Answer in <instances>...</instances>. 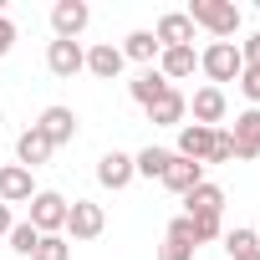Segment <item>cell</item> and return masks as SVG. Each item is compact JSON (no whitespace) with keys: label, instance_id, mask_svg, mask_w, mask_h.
<instances>
[{"label":"cell","instance_id":"1","mask_svg":"<svg viewBox=\"0 0 260 260\" xmlns=\"http://www.w3.org/2000/svg\"><path fill=\"white\" fill-rule=\"evenodd\" d=\"M184 16L194 21V31H209L214 41H230L240 31V6L235 0H189Z\"/></svg>","mask_w":260,"mask_h":260},{"label":"cell","instance_id":"2","mask_svg":"<svg viewBox=\"0 0 260 260\" xmlns=\"http://www.w3.org/2000/svg\"><path fill=\"white\" fill-rule=\"evenodd\" d=\"M199 72L209 77V87H224V82H240L245 72V56H240V41H209L199 51Z\"/></svg>","mask_w":260,"mask_h":260},{"label":"cell","instance_id":"3","mask_svg":"<svg viewBox=\"0 0 260 260\" xmlns=\"http://www.w3.org/2000/svg\"><path fill=\"white\" fill-rule=\"evenodd\" d=\"M102 230H107L102 204H92V199H72V204H67V230H61V235H72V240H97Z\"/></svg>","mask_w":260,"mask_h":260},{"label":"cell","instance_id":"4","mask_svg":"<svg viewBox=\"0 0 260 260\" xmlns=\"http://www.w3.org/2000/svg\"><path fill=\"white\" fill-rule=\"evenodd\" d=\"M31 224H36L41 235H61V230H67V199H61L56 189H36V199H31Z\"/></svg>","mask_w":260,"mask_h":260},{"label":"cell","instance_id":"5","mask_svg":"<svg viewBox=\"0 0 260 260\" xmlns=\"http://www.w3.org/2000/svg\"><path fill=\"white\" fill-rule=\"evenodd\" d=\"M87 21H92V6H87V0H56V6H51V31H56V41H77V36L87 31Z\"/></svg>","mask_w":260,"mask_h":260},{"label":"cell","instance_id":"6","mask_svg":"<svg viewBox=\"0 0 260 260\" xmlns=\"http://www.w3.org/2000/svg\"><path fill=\"white\" fill-rule=\"evenodd\" d=\"M46 72L61 77V82H72L77 72H87V51H82V41H51V46H46Z\"/></svg>","mask_w":260,"mask_h":260},{"label":"cell","instance_id":"7","mask_svg":"<svg viewBox=\"0 0 260 260\" xmlns=\"http://www.w3.org/2000/svg\"><path fill=\"white\" fill-rule=\"evenodd\" d=\"M230 143H235V158H260V107H245L230 127Z\"/></svg>","mask_w":260,"mask_h":260},{"label":"cell","instance_id":"8","mask_svg":"<svg viewBox=\"0 0 260 260\" xmlns=\"http://www.w3.org/2000/svg\"><path fill=\"white\" fill-rule=\"evenodd\" d=\"M189 112H194V122H199V127H219V122H224V112H230L224 87H199V92H194V102H189Z\"/></svg>","mask_w":260,"mask_h":260},{"label":"cell","instance_id":"9","mask_svg":"<svg viewBox=\"0 0 260 260\" xmlns=\"http://www.w3.org/2000/svg\"><path fill=\"white\" fill-rule=\"evenodd\" d=\"M31 199H36L31 169H21V164H0V204H31Z\"/></svg>","mask_w":260,"mask_h":260},{"label":"cell","instance_id":"10","mask_svg":"<svg viewBox=\"0 0 260 260\" xmlns=\"http://www.w3.org/2000/svg\"><path fill=\"white\" fill-rule=\"evenodd\" d=\"M36 127L46 133V143H51V148H61V143H72V138H77V112L56 102V107H46V112L36 117Z\"/></svg>","mask_w":260,"mask_h":260},{"label":"cell","instance_id":"11","mask_svg":"<svg viewBox=\"0 0 260 260\" xmlns=\"http://www.w3.org/2000/svg\"><path fill=\"white\" fill-rule=\"evenodd\" d=\"M133 179H138V174H133V153H117V148H112V153L97 158V184H102V189L117 194V189H127Z\"/></svg>","mask_w":260,"mask_h":260},{"label":"cell","instance_id":"12","mask_svg":"<svg viewBox=\"0 0 260 260\" xmlns=\"http://www.w3.org/2000/svg\"><path fill=\"white\" fill-rule=\"evenodd\" d=\"M199 184H204V164H194V158H179V153H174V158H169V169H164V189L184 199V194H189V189H199Z\"/></svg>","mask_w":260,"mask_h":260},{"label":"cell","instance_id":"13","mask_svg":"<svg viewBox=\"0 0 260 260\" xmlns=\"http://www.w3.org/2000/svg\"><path fill=\"white\" fill-rule=\"evenodd\" d=\"M194 250H199V240H194V224L179 214V219L169 224L164 245H158V260H194Z\"/></svg>","mask_w":260,"mask_h":260},{"label":"cell","instance_id":"14","mask_svg":"<svg viewBox=\"0 0 260 260\" xmlns=\"http://www.w3.org/2000/svg\"><path fill=\"white\" fill-rule=\"evenodd\" d=\"M153 41H158L164 51H169V46H194V21H189L184 11H169V16H158Z\"/></svg>","mask_w":260,"mask_h":260},{"label":"cell","instance_id":"15","mask_svg":"<svg viewBox=\"0 0 260 260\" xmlns=\"http://www.w3.org/2000/svg\"><path fill=\"white\" fill-rule=\"evenodd\" d=\"M194 67H199V51L194 46H169V51H158V77L174 87V82H184V77H194Z\"/></svg>","mask_w":260,"mask_h":260},{"label":"cell","instance_id":"16","mask_svg":"<svg viewBox=\"0 0 260 260\" xmlns=\"http://www.w3.org/2000/svg\"><path fill=\"white\" fill-rule=\"evenodd\" d=\"M184 117H189V97H184L179 87H169V92L148 107V122H153V127H184Z\"/></svg>","mask_w":260,"mask_h":260},{"label":"cell","instance_id":"17","mask_svg":"<svg viewBox=\"0 0 260 260\" xmlns=\"http://www.w3.org/2000/svg\"><path fill=\"white\" fill-rule=\"evenodd\" d=\"M51 153H56V148L46 143V133H41V127H36V122H31V127H26V133L16 138V164H21V169H41V164H46Z\"/></svg>","mask_w":260,"mask_h":260},{"label":"cell","instance_id":"18","mask_svg":"<svg viewBox=\"0 0 260 260\" xmlns=\"http://www.w3.org/2000/svg\"><path fill=\"white\" fill-rule=\"evenodd\" d=\"M209 148H214V127H199V122H184L179 127V158H194V164H204L209 158Z\"/></svg>","mask_w":260,"mask_h":260},{"label":"cell","instance_id":"19","mask_svg":"<svg viewBox=\"0 0 260 260\" xmlns=\"http://www.w3.org/2000/svg\"><path fill=\"white\" fill-rule=\"evenodd\" d=\"M87 72H92L97 82H117V77H122V51H117L112 41H97V46L87 51Z\"/></svg>","mask_w":260,"mask_h":260},{"label":"cell","instance_id":"20","mask_svg":"<svg viewBox=\"0 0 260 260\" xmlns=\"http://www.w3.org/2000/svg\"><path fill=\"white\" fill-rule=\"evenodd\" d=\"M164 92H169V82L158 77V67H143V72H138L133 82H127V97H133L138 107H153V102H158Z\"/></svg>","mask_w":260,"mask_h":260},{"label":"cell","instance_id":"21","mask_svg":"<svg viewBox=\"0 0 260 260\" xmlns=\"http://www.w3.org/2000/svg\"><path fill=\"white\" fill-rule=\"evenodd\" d=\"M184 214H224V189L204 179L199 189H189V194H184Z\"/></svg>","mask_w":260,"mask_h":260},{"label":"cell","instance_id":"22","mask_svg":"<svg viewBox=\"0 0 260 260\" xmlns=\"http://www.w3.org/2000/svg\"><path fill=\"white\" fill-rule=\"evenodd\" d=\"M117 51H122V61H143V67H153L164 46L153 41V31H127V41H122Z\"/></svg>","mask_w":260,"mask_h":260},{"label":"cell","instance_id":"23","mask_svg":"<svg viewBox=\"0 0 260 260\" xmlns=\"http://www.w3.org/2000/svg\"><path fill=\"white\" fill-rule=\"evenodd\" d=\"M169 158H174L169 148H153V143H148L143 153H133V174H138V179H164Z\"/></svg>","mask_w":260,"mask_h":260},{"label":"cell","instance_id":"24","mask_svg":"<svg viewBox=\"0 0 260 260\" xmlns=\"http://www.w3.org/2000/svg\"><path fill=\"white\" fill-rule=\"evenodd\" d=\"M6 240H11V250H16V255H26V260H31V255H36V245H41V230H36L31 219H16Z\"/></svg>","mask_w":260,"mask_h":260},{"label":"cell","instance_id":"25","mask_svg":"<svg viewBox=\"0 0 260 260\" xmlns=\"http://www.w3.org/2000/svg\"><path fill=\"white\" fill-rule=\"evenodd\" d=\"M189 224H194V240L199 245H209V240H224V219L219 214H184Z\"/></svg>","mask_w":260,"mask_h":260},{"label":"cell","instance_id":"26","mask_svg":"<svg viewBox=\"0 0 260 260\" xmlns=\"http://www.w3.org/2000/svg\"><path fill=\"white\" fill-rule=\"evenodd\" d=\"M31 260H72V240L67 235H41V245H36Z\"/></svg>","mask_w":260,"mask_h":260},{"label":"cell","instance_id":"27","mask_svg":"<svg viewBox=\"0 0 260 260\" xmlns=\"http://www.w3.org/2000/svg\"><path fill=\"white\" fill-rule=\"evenodd\" d=\"M255 245H260V235H255V230H245V224L224 230V250H230V255H240V250H255Z\"/></svg>","mask_w":260,"mask_h":260},{"label":"cell","instance_id":"28","mask_svg":"<svg viewBox=\"0 0 260 260\" xmlns=\"http://www.w3.org/2000/svg\"><path fill=\"white\" fill-rule=\"evenodd\" d=\"M230 158H235V143H230L224 127H214V148H209V158H204V164H230Z\"/></svg>","mask_w":260,"mask_h":260},{"label":"cell","instance_id":"29","mask_svg":"<svg viewBox=\"0 0 260 260\" xmlns=\"http://www.w3.org/2000/svg\"><path fill=\"white\" fill-rule=\"evenodd\" d=\"M245 97H250V107H260V67H245L240 72V82H235Z\"/></svg>","mask_w":260,"mask_h":260},{"label":"cell","instance_id":"30","mask_svg":"<svg viewBox=\"0 0 260 260\" xmlns=\"http://www.w3.org/2000/svg\"><path fill=\"white\" fill-rule=\"evenodd\" d=\"M240 56H245V67H260V31L250 41H240Z\"/></svg>","mask_w":260,"mask_h":260},{"label":"cell","instance_id":"31","mask_svg":"<svg viewBox=\"0 0 260 260\" xmlns=\"http://www.w3.org/2000/svg\"><path fill=\"white\" fill-rule=\"evenodd\" d=\"M11 46H16V21L0 16V56H11Z\"/></svg>","mask_w":260,"mask_h":260},{"label":"cell","instance_id":"32","mask_svg":"<svg viewBox=\"0 0 260 260\" xmlns=\"http://www.w3.org/2000/svg\"><path fill=\"white\" fill-rule=\"evenodd\" d=\"M11 224H16V214H11V204H0V235H11Z\"/></svg>","mask_w":260,"mask_h":260},{"label":"cell","instance_id":"33","mask_svg":"<svg viewBox=\"0 0 260 260\" xmlns=\"http://www.w3.org/2000/svg\"><path fill=\"white\" fill-rule=\"evenodd\" d=\"M230 260H260V245H255V250H240V255H230Z\"/></svg>","mask_w":260,"mask_h":260},{"label":"cell","instance_id":"34","mask_svg":"<svg viewBox=\"0 0 260 260\" xmlns=\"http://www.w3.org/2000/svg\"><path fill=\"white\" fill-rule=\"evenodd\" d=\"M0 117H6V112H0Z\"/></svg>","mask_w":260,"mask_h":260},{"label":"cell","instance_id":"35","mask_svg":"<svg viewBox=\"0 0 260 260\" xmlns=\"http://www.w3.org/2000/svg\"><path fill=\"white\" fill-rule=\"evenodd\" d=\"M255 235H260V230H255Z\"/></svg>","mask_w":260,"mask_h":260}]
</instances>
